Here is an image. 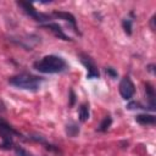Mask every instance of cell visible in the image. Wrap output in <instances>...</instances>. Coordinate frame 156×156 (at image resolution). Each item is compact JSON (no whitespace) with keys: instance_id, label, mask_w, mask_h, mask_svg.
I'll return each instance as SVG.
<instances>
[{"instance_id":"obj_1","label":"cell","mask_w":156,"mask_h":156,"mask_svg":"<svg viewBox=\"0 0 156 156\" xmlns=\"http://www.w3.org/2000/svg\"><path fill=\"white\" fill-rule=\"evenodd\" d=\"M33 67L41 73H60L66 69L67 63L60 56L48 55V56H44L43 58L35 61L33 63Z\"/></svg>"},{"instance_id":"obj_18","label":"cell","mask_w":156,"mask_h":156,"mask_svg":"<svg viewBox=\"0 0 156 156\" xmlns=\"http://www.w3.org/2000/svg\"><path fill=\"white\" fill-rule=\"evenodd\" d=\"M74 104V93H73V90H71V106Z\"/></svg>"},{"instance_id":"obj_2","label":"cell","mask_w":156,"mask_h":156,"mask_svg":"<svg viewBox=\"0 0 156 156\" xmlns=\"http://www.w3.org/2000/svg\"><path fill=\"white\" fill-rule=\"evenodd\" d=\"M10 84L20 88V89H24V90H38L43 79L40 77H37V76H33V74H29V73H21V74H17L15 77H11L9 79Z\"/></svg>"},{"instance_id":"obj_9","label":"cell","mask_w":156,"mask_h":156,"mask_svg":"<svg viewBox=\"0 0 156 156\" xmlns=\"http://www.w3.org/2000/svg\"><path fill=\"white\" fill-rule=\"evenodd\" d=\"M52 15H54L55 17H57V18H61V20H65V21L69 22V23L73 26L74 30L78 32V30H77V24H76V18H74L73 15H71V13H68V12H65V11H55Z\"/></svg>"},{"instance_id":"obj_13","label":"cell","mask_w":156,"mask_h":156,"mask_svg":"<svg viewBox=\"0 0 156 156\" xmlns=\"http://www.w3.org/2000/svg\"><path fill=\"white\" fill-rule=\"evenodd\" d=\"M111 123H112V119H111V117H110V116H106V117L102 119V122L100 123L99 130H100V132H105V130H107V129L110 128Z\"/></svg>"},{"instance_id":"obj_17","label":"cell","mask_w":156,"mask_h":156,"mask_svg":"<svg viewBox=\"0 0 156 156\" xmlns=\"http://www.w3.org/2000/svg\"><path fill=\"white\" fill-rule=\"evenodd\" d=\"M128 108H143V107H141V105L139 102H130L128 105Z\"/></svg>"},{"instance_id":"obj_8","label":"cell","mask_w":156,"mask_h":156,"mask_svg":"<svg viewBox=\"0 0 156 156\" xmlns=\"http://www.w3.org/2000/svg\"><path fill=\"white\" fill-rule=\"evenodd\" d=\"M145 93H146V98H147V101H149L150 110L155 111V107H156V104H155L156 94H155V89L152 88V85L150 83H146L145 84Z\"/></svg>"},{"instance_id":"obj_19","label":"cell","mask_w":156,"mask_h":156,"mask_svg":"<svg viewBox=\"0 0 156 156\" xmlns=\"http://www.w3.org/2000/svg\"><path fill=\"white\" fill-rule=\"evenodd\" d=\"M154 22H155V16H152V18H151V28H152V30L155 29V27H154Z\"/></svg>"},{"instance_id":"obj_6","label":"cell","mask_w":156,"mask_h":156,"mask_svg":"<svg viewBox=\"0 0 156 156\" xmlns=\"http://www.w3.org/2000/svg\"><path fill=\"white\" fill-rule=\"evenodd\" d=\"M79 57H80V62H82V63L87 67V69H88L87 77H88L89 79H91V78H98V77H99V69H98L95 62L93 61V58H91L90 56H88L87 54H80Z\"/></svg>"},{"instance_id":"obj_7","label":"cell","mask_w":156,"mask_h":156,"mask_svg":"<svg viewBox=\"0 0 156 156\" xmlns=\"http://www.w3.org/2000/svg\"><path fill=\"white\" fill-rule=\"evenodd\" d=\"M41 27L43 28H48V29H50L56 37H58L60 39H63V40H71V38L69 37H67L65 33H63V30L61 29V27L57 24V23H46V24H41Z\"/></svg>"},{"instance_id":"obj_11","label":"cell","mask_w":156,"mask_h":156,"mask_svg":"<svg viewBox=\"0 0 156 156\" xmlns=\"http://www.w3.org/2000/svg\"><path fill=\"white\" fill-rule=\"evenodd\" d=\"M88 118H89V105L84 102L79 106V119L82 122H85L88 121Z\"/></svg>"},{"instance_id":"obj_16","label":"cell","mask_w":156,"mask_h":156,"mask_svg":"<svg viewBox=\"0 0 156 156\" xmlns=\"http://www.w3.org/2000/svg\"><path fill=\"white\" fill-rule=\"evenodd\" d=\"M105 71H106V73H107V74H110L112 78L117 77V72H116L113 68H111V67H106V69H105Z\"/></svg>"},{"instance_id":"obj_12","label":"cell","mask_w":156,"mask_h":156,"mask_svg":"<svg viewBox=\"0 0 156 156\" xmlns=\"http://www.w3.org/2000/svg\"><path fill=\"white\" fill-rule=\"evenodd\" d=\"M66 132L69 136H76L78 133H79V127L74 123H71V124H67L66 127Z\"/></svg>"},{"instance_id":"obj_3","label":"cell","mask_w":156,"mask_h":156,"mask_svg":"<svg viewBox=\"0 0 156 156\" xmlns=\"http://www.w3.org/2000/svg\"><path fill=\"white\" fill-rule=\"evenodd\" d=\"M0 135L2 136V143L0 145L1 149H10L13 144V135H20V133L17 130H15L10 124H7L5 121L0 119Z\"/></svg>"},{"instance_id":"obj_5","label":"cell","mask_w":156,"mask_h":156,"mask_svg":"<svg viewBox=\"0 0 156 156\" xmlns=\"http://www.w3.org/2000/svg\"><path fill=\"white\" fill-rule=\"evenodd\" d=\"M135 93V87L134 83L132 82V79L129 77H123L119 82V94L124 100H129L132 99V96Z\"/></svg>"},{"instance_id":"obj_4","label":"cell","mask_w":156,"mask_h":156,"mask_svg":"<svg viewBox=\"0 0 156 156\" xmlns=\"http://www.w3.org/2000/svg\"><path fill=\"white\" fill-rule=\"evenodd\" d=\"M17 4H18V6H21V7H22V10H23L28 16H30L32 18H34V20H35V21H38V22H48V21H49V18H50V16H49V15L38 12L30 2L18 1Z\"/></svg>"},{"instance_id":"obj_14","label":"cell","mask_w":156,"mask_h":156,"mask_svg":"<svg viewBox=\"0 0 156 156\" xmlns=\"http://www.w3.org/2000/svg\"><path fill=\"white\" fill-rule=\"evenodd\" d=\"M123 28H124V32L129 35V34H132V20H129V18H126V20H123Z\"/></svg>"},{"instance_id":"obj_15","label":"cell","mask_w":156,"mask_h":156,"mask_svg":"<svg viewBox=\"0 0 156 156\" xmlns=\"http://www.w3.org/2000/svg\"><path fill=\"white\" fill-rule=\"evenodd\" d=\"M15 151H16V156H34L33 154H30L29 151H27L26 149H23L21 146H17L15 149Z\"/></svg>"},{"instance_id":"obj_10","label":"cell","mask_w":156,"mask_h":156,"mask_svg":"<svg viewBox=\"0 0 156 156\" xmlns=\"http://www.w3.org/2000/svg\"><path fill=\"white\" fill-rule=\"evenodd\" d=\"M136 122L140 123V124H154L156 122V117L154 115H147V113H141V115H138L135 117Z\"/></svg>"}]
</instances>
